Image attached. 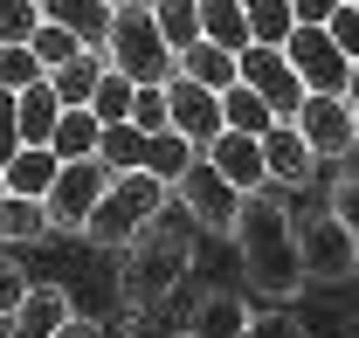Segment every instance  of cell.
<instances>
[{
    "instance_id": "cell-41",
    "label": "cell",
    "mask_w": 359,
    "mask_h": 338,
    "mask_svg": "<svg viewBox=\"0 0 359 338\" xmlns=\"http://www.w3.org/2000/svg\"><path fill=\"white\" fill-rule=\"evenodd\" d=\"M7 194H14V187H7V166H0V201H7Z\"/></svg>"
},
{
    "instance_id": "cell-40",
    "label": "cell",
    "mask_w": 359,
    "mask_h": 338,
    "mask_svg": "<svg viewBox=\"0 0 359 338\" xmlns=\"http://www.w3.org/2000/svg\"><path fill=\"white\" fill-rule=\"evenodd\" d=\"M346 97H353V104H359V55H353V83H346Z\"/></svg>"
},
{
    "instance_id": "cell-5",
    "label": "cell",
    "mask_w": 359,
    "mask_h": 338,
    "mask_svg": "<svg viewBox=\"0 0 359 338\" xmlns=\"http://www.w3.org/2000/svg\"><path fill=\"white\" fill-rule=\"evenodd\" d=\"M104 187H111V166H104L97 152H90V159H62L55 187L42 194L48 228H55V235H90V214H97V201H104Z\"/></svg>"
},
{
    "instance_id": "cell-28",
    "label": "cell",
    "mask_w": 359,
    "mask_h": 338,
    "mask_svg": "<svg viewBox=\"0 0 359 338\" xmlns=\"http://www.w3.org/2000/svg\"><path fill=\"white\" fill-rule=\"evenodd\" d=\"M132 104H138V83H132V76H118V69H104V83H97V97H90V111H97L104 125H125Z\"/></svg>"
},
{
    "instance_id": "cell-15",
    "label": "cell",
    "mask_w": 359,
    "mask_h": 338,
    "mask_svg": "<svg viewBox=\"0 0 359 338\" xmlns=\"http://www.w3.org/2000/svg\"><path fill=\"white\" fill-rule=\"evenodd\" d=\"M42 14H48V21H62L83 48H104V42H111V14H118V7H111V0H42Z\"/></svg>"
},
{
    "instance_id": "cell-13",
    "label": "cell",
    "mask_w": 359,
    "mask_h": 338,
    "mask_svg": "<svg viewBox=\"0 0 359 338\" xmlns=\"http://www.w3.org/2000/svg\"><path fill=\"white\" fill-rule=\"evenodd\" d=\"M263 166H269V187H304L318 173V152L304 145V131L283 118V125L263 131Z\"/></svg>"
},
{
    "instance_id": "cell-32",
    "label": "cell",
    "mask_w": 359,
    "mask_h": 338,
    "mask_svg": "<svg viewBox=\"0 0 359 338\" xmlns=\"http://www.w3.org/2000/svg\"><path fill=\"white\" fill-rule=\"evenodd\" d=\"M132 125H138V131H173V111H166V83H145V90H138Z\"/></svg>"
},
{
    "instance_id": "cell-35",
    "label": "cell",
    "mask_w": 359,
    "mask_h": 338,
    "mask_svg": "<svg viewBox=\"0 0 359 338\" xmlns=\"http://www.w3.org/2000/svg\"><path fill=\"white\" fill-rule=\"evenodd\" d=\"M21 297H28V276H21V262L7 255V242H0V318H14Z\"/></svg>"
},
{
    "instance_id": "cell-42",
    "label": "cell",
    "mask_w": 359,
    "mask_h": 338,
    "mask_svg": "<svg viewBox=\"0 0 359 338\" xmlns=\"http://www.w3.org/2000/svg\"><path fill=\"white\" fill-rule=\"evenodd\" d=\"M353 276H359V249H353Z\"/></svg>"
},
{
    "instance_id": "cell-19",
    "label": "cell",
    "mask_w": 359,
    "mask_h": 338,
    "mask_svg": "<svg viewBox=\"0 0 359 338\" xmlns=\"http://www.w3.org/2000/svg\"><path fill=\"white\" fill-rule=\"evenodd\" d=\"M104 48H83V55H69L62 69H48V83H55V97L69 104V111H90V97H97V83H104Z\"/></svg>"
},
{
    "instance_id": "cell-43",
    "label": "cell",
    "mask_w": 359,
    "mask_h": 338,
    "mask_svg": "<svg viewBox=\"0 0 359 338\" xmlns=\"http://www.w3.org/2000/svg\"><path fill=\"white\" fill-rule=\"evenodd\" d=\"M173 338H201V332H173Z\"/></svg>"
},
{
    "instance_id": "cell-45",
    "label": "cell",
    "mask_w": 359,
    "mask_h": 338,
    "mask_svg": "<svg viewBox=\"0 0 359 338\" xmlns=\"http://www.w3.org/2000/svg\"><path fill=\"white\" fill-rule=\"evenodd\" d=\"M353 7H359V0H353Z\"/></svg>"
},
{
    "instance_id": "cell-20",
    "label": "cell",
    "mask_w": 359,
    "mask_h": 338,
    "mask_svg": "<svg viewBox=\"0 0 359 338\" xmlns=\"http://www.w3.org/2000/svg\"><path fill=\"white\" fill-rule=\"evenodd\" d=\"M55 173H62L55 145H21V152L7 159V187H14V194H35V201H42L48 187H55Z\"/></svg>"
},
{
    "instance_id": "cell-46",
    "label": "cell",
    "mask_w": 359,
    "mask_h": 338,
    "mask_svg": "<svg viewBox=\"0 0 359 338\" xmlns=\"http://www.w3.org/2000/svg\"><path fill=\"white\" fill-rule=\"evenodd\" d=\"M0 338H7V332H0Z\"/></svg>"
},
{
    "instance_id": "cell-9",
    "label": "cell",
    "mask_w": 359,
    "mask_h": 338,
    "mask_svg": "<svg viewBox=\"0 0 359 338\" xmlns=\"http://www.w3.org/2000/svg\"><path fill=\"white\" fill-rule=\"evenodd\" d=\"M290 125L304 131V145H311L318 159H353V152H359L353 97H325V90H311V97L297 104V118H290Z\"/></svg>"
},
{
    "instance_id": "cell-39",
    "label": "cell",
    "mask_w": 359,
    "mask_h": 338,
    "mask_svg": "<svg viewBox=\"0 0 359 338\" xmlns=\"http://www.w3.org/2000/svg\"><path fill=\"white\" fill-rule=\"evenodd\" d=\"M55 338H104V332H97V318H69V325H62Z\"/></svg>"
},
{
    "instance_id": "cell-23",
    "label": "cell",
    "mask_w": 359,
    "mask_h": 338,
    "mask_svg": "<svg viewBox=\"0 0 359 338\" xmlns=\"http://www.w3.org/2000/svg\"><path fill=\"white\" fill-rule=\"evenodd\" d=\"M42 235H55V228H48V208L35 194H7L0 201V242H42Z\"/></svg>"
},
{
    "instance_id": "cell-11",
    "label": "cell",
    "mask_w": 359,
    "mask_h": 338,
    "mask_svg": "<svg viewBox=\"0 0 359 338\" xmlns=\"http://www.w3.org/2000/svg\"><path fill=\"white\" fill-rule=\"evenodd\" d=\"M297 242H304V262H311V276H353V249L359 235L339 221V214H304L297 221Z\"/></svg>"
},
{
    "instance_id": "cell-36",
    "label": "cell",
    "mask_w": 359,
    "mask_h": 338,
    "mask_svg": "<svg viewBox=\"0 0 359 338\" xmlns=\"http://www.w3.org/2000/svg\"><path fill=\"white\" fill-rule=\"evenodd\" d=\"M325 28H332V42L346 48V55H359V7H353V0H346V7L325 21Z\"/></svg>"
},
{
    "instance_id": "cell-30",
    "label": "cell",
    "mask_w": 359,
    "mask_h": 338,
    "mask_svg": "<svg viewBox=\"0 0 359 338\" xmlns=\"http://www.w3.org/2000/svg\"><path fill=\"white\" fill-rule=\"evenodd\" d=\"M35 55H42V69H62V62H69V55H83V42H76V35H69V28H62V21H48L42 14V28H35Z\"/></svg>"
},
{
    "instance_id": "cell-1",
    "label": "cell",
    "mask_w": 359,
    "mask_h": 338,
    "mask_svg": "<svg viewBox=\"0 0 359 338\" xmlns=\"http://www.w3.org/2000/svg\"><path fill=\"white\" fill-rule=\"evenodd\" d=\"M235 255L249 269V290L269 297V304H290L311 283V262H304V242H297V214L283 208V194L263 187V194H242V214H235Z\"/></svg>"
},
{
    "instance_id": "cell-10",
    "label": "cell",
    "mask_w": 359,
    "mask_h": 338,
    "mask_svg": "<svg viewBox=\"0 0 359 338\" xmlns=\"http://www.w3.org/2000/svg\"><path fill=\"white\" fill-rule=\"evenodd\" d=\"M166 111H173V131L194 138V145H215L228 131V111H222V90L194 83V76H173L166 83Z\"/></svg>"
},
{
    "instance_id": "cell-12",
    "label": "cell",
    "mask_w": 359,
    "mask_h": 338,
    "mask_svg": "<svg viewBox=\"0 0 359 338\" xmlns=\"http://www.w3.org/2000/svg\"><path fill=\"white\" fill-rule=\"evenodd\" d=\"M69 318H76V304H69L62 283H28V297L14 304V318H0V332L7 338H55Z\"/></svg>"
},
{
    "instance_id": "cell-6",
    "label": "cell",
    "mask_w": 359,
    "mask_h": 338,
    "mask_svg": "<svg viewBox=\"0 0 359 338\" xmlns=\"http://www.w3.org/2000/svg\"><path fill=\"white\" fill-rule=\"evenodd\" d=\"M173 201L194 214V221H201L208 235H235V214H242V187H235V180H228V173L215 166L208 152H194V166L180 173V187H173Z\"/></svg>"
},
{
    "instance_id": "cell-33",
    "label": "cell",
    "mask_w": 359,
    "mask_h": 338,
    "mask_svg": "<svg viewBox=\"0 0 359 338\" xmlns=\"http://www.w3.org/2000/svg\"><path fill=\"white\" fill-rule=\"evenodd\" d=\"M325 208H332V214H339V221H346V228L359 235V166H346L339 180H332V194H325Z\"/></svg>"
},
{
    "instance_id": "cell-18",
    "label": "cell",
    "mask_w": 359,
    "mask_h": 338,
    "mask_svg": "<svg viewBox=\"0 0 359 338\" xmlns=\"http://www.w3.org/2000/svg\"><path fill=\"white\" fill-rule=\"evenodd\" d=\"M14 104H21V145H55V125H62V111H69V104L55 97V83L42 76V83L21 90Z\"/></svg>"
},
{
    "instance_id": "cell-3",
    "label": "cell",
    "mask_w": 359,
    "mask_h": 338,
    "mask_svg": "<svg viewBox=\"0 0 359 338\" xmlns=\"http://www.w3.org/2000/svg\"><path fill=\"white\" fill-rule=\"evenodd\" d=\"M166 201H173V187L159 180V173H111V187H104V201H97V214H90V242L97 249H132L138 235L166 214Z\"/></svg>"
},
{
    "instance_id": "cell-44",
    "label": "cell",
    "mask_w": 359,
    "mask_h": 338,
    "mask_svg": "<svg viewBox=\"0 0 359 338\" xmlns=\"http://www.w3.org/2000/svg\"><path fill=\"white\" fill-rule=\"evenodd\" d=\"M353 125H359V104H353Z\"/></svg>"
},
{
    "instance_id": "cell-21",
    "label": "cell",
    "mask_w": 359,
    "mask_h": 338,
    "mask_svg": "<svg viewBox=\"0 0 359 338\" xmlns=\"http://www.w3.org/2000/svg\"><path fill=\"white\" fill-rule=\"evenodd\" d=\"M97 159L111 173H138L145 159H152V131H138L132 118L125 125H104V138H97Z\"/></svg>"
},
{
    "instance_id": "cell-29",
    "label": "cell",
    "mask_w": 359,
    "mask_h": 338,
    "mask_svg": "<svg viewBox=\"0 0 359 338\" xmlns=\"http://www.w3.org/2000/svg\"><path fill=\"white\" fill-rule=\"evenodd\" d=\"M48 69H42V55L28 42H0V90H28V83H42Z\"/></svg>"
},
{
    "instance_id": "cell-22",
    "label": "cell",
    "mask_w": 359,
    "mask_h": 338,
    "mask_svg": "<svg viewBox=\"0 0 359 338\" xmlns=\"http://www.w3.org/2000/svg\"><path fill=\"white\" fill-rule=\"evenodd\" d=\"M201 35H208V42H222V48H235V55L256 42V35H249L242 0H201Z\"/></svg>"
},
{
    "instance_id": "cell-27",
    "label": "cell",
    "mask_w": 359,
    "mask_h": 338,
    "mask_svg": "<svg viewBox=\"0 0 359 338\" xmlns=\"http://www.w3.org/2000/svg\"><path fill=\"white\" fill-rule=\"evenodd\" d=\"M152 21L173 48H194L201 42V0H152Z\"/></svg>"
},
{
    "instance_id": "cell-25",
    "label": "cell",
    "mask_w": 359,
    "mask_h": 338,
    "mask_svg": "<svg viewBox=\"0 0 359 338\" xmlns=\"http://www.w3.org/2000/svg\"><path fill=\"white\" fill-rule=\"evenodd\" d=\"M222 111H228V131H249V138H263L269 125H276V111H269L263 97L249 83H235V90H222Z\"/></svg>"
},
{
    "instance_id": "cell-2",
    "label": "cell",
    "mask_w": 359,
    "mask_h": 338,
    "mask_svg": "<svg viewBox=\"0 0 359 338\" xmlns=\"http://www.w3.org/2000/svg\"><path fill=\"white\" fill-rule=\"evenodd\" d=\"M187 269H194V235H187V228H166V214H159L132 249H125V276H118V290H125L132 311H145V304H166Z\"/></svg>"
},
{
    "instance_id": "cell-8",
    "label": "cell",
    "mask_w": 359,
    "mask_h": 338,
    "mask_svg": "<svg viewBox=\"0 0 359 338\" xmlns=\"http://www.w3.org/2000/svg\"><path fill=\"white\" fill-rule=\"evenodd\" d=\"M242 83L276 111V125H283V118H297V104L311 97V90L297 83V69H290L283 42H249V48H242Z\"/></svg>"
},
{
    "instance_id": "cell-34",
    "label": "cell",
    "mask_w": 359,
    "mask_h": 338,
    "mask_svg": "<svg viewBox=\"0 0 359 338\" xmlns=\"http://www.w3.org/2000/svg\"><path fill=\"white\" fill-rule=\"evenodd\" d=\"M21 90H0V166L21 152V104H14Z\"/></svg>"
},
{
    "instance_id": "cell-26",
    "label": "cell",
    "mask_w": 359,
    "mask_h": 338,
    "mask_svg": "<svg viewBox=\"0 0 359 338\" xmlns=\"http://www.w3.org/2000/svg\"><path fill=\"white\" fill-rule=\"evenodd\" d=\"M242 14H249L256 42H290V28H297V0H242Z\"/></svg>"
},
{
    "instance_id": "cell-37",
    "label": "cell",
    "mask_w": 359,
    "mask_h": 338,
    "mask_svg": "<svg viewBox=\"0 0 359 338\" xmlns=\"http://www.w3.org/2000/svg\"><path fill=\"white\" fill-rule=\"evenodd\" d=\"M249 338H297V318L276 311V318H263V325H249Z\"/></svg>"
},
{
    "instance_id": "cell-4",
    "label": "cell",
    "mask_w": 359,
    "mask_h": 338,
    "mask_svg": "<svg viewBox=\"0 0 359 338\" xmlns=\"http://www.w3.org/2000/svg\"><path fill=\"white\" fill-rule=\"evenodd\" d=\"M104 62H111L118 76H132L138 90H145V83H173V76H180V48L159 35V21H152V0H125V7L111 14Z\"/></svg>"
},
{
    "instance_id": "cell-24",
    "label": "cell",
    "mask_w": 359,
    "mask_h": 338,
    "mask_svg": "<svg viewBox=\"0 0 359 338\" xmlns=\"http://www.w3.org/2000/svg\"><path fill=\"white\" fill-rule=\"evenodd\" d=\"M97 138H104V118H97V111H62V125H55V159H90Z\"/></svg>"
},
{
    "instance_id": "cell-38",
    "label": "cell",
    "mask_w": 359,
    "mask_h": 338,
    "mask_svg": "<svg viewBox=\"0 0 359 338\" xmlns=\"http://www.w3.org/2000/svg\"><path fill=\"white\" fill-rule=\"evenodd\" d=\"M339 7H346V0H297V21H318V28H325Z\"/></svg>"
},
{
    "instance_id": "cell-16",
    "label": "cell",
    "mask_w": 359,
    "mask_h": 338,
    "mask_svg": "<svg viewBox=\"0 0 359 338\" xmlns=\"http://www.w3.org/2000/svg\"><path fill=\"white\" fill-rule=\"evenodd\" d=\"M180 76H194V83H208V90H235L242 83V55L201 35L194 48H180Z\"/></svg>"
},
{
    "instance_id": "cell-31",
    "label": "cell",
    "mask_w": 359,
    "mask_h": 338,
    "mask_svg": "<svg viewBox=\"0 0 359 338\" xmlns=\"http://www.w3.org/2000/svg\"><path fill=\"white\" fill-rule=\"evenodd\" d=\"M42 0H0V42H35Z\"/></svg>"
},
{
    "instance_id": "cell-17",
    "label": "cell",
    "mask_w": 359,
    "mask_h": 338,
    "mask_svg": "<svg viewBox=\"0 0 359 338\" xmlns=\"http://www.w3.org/2000/svg\"><path fill=\"white\" fill-rule=\"evenodd\" d=\"M249 325H256V311H249V297H235V290H208L201 311H194V332L201 338H249Z\"/></svg>"
},
{
    "instance_id": "cell-7",
    "label": "cell",
    "mask_w": 359,
    "mask_h": 338,
    "mask_svg": "<svg viewBox=\"0 0 359 338\" xmlns=\"http://www.w3.org/2000/svg\"><path fill=\"white\" fill-rule=\"evenodd\" d=\"M283 55H290V69H297V83H304V90L346 97V83H353V55L332 42V28L297 21V28H290V42H283Z\"/></svg>"
},
{
    "instance_id": "cell-14",
    "label": "cell",
    "mask_w": 359,
    "mask_h": 338,
    "mask_svg": "<svg viewBox=\"0 0 359 338\" xmlns=\"http://www.w3.org/2000/svg\"><path fill=\"white\" fill-rule=\"evenodd\" d=\"M201 152H208V159H215V166L242 187V194H263V187H269L263 138H249V131H222V138H215V145H201Z\"/></svg>"
}]
</instances>
